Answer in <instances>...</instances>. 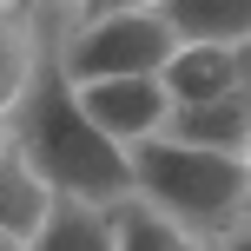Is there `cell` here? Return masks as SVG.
Returning <instances> with one entry per match:
<instances>
[{
  "label": "cell",
  "instance_id": "obj_7",
  "mask_svg": "<svg viewBox=\"0 0 251 251\" xmlns=\"http://www.w3.org/2000/svg\"><path fill=\"white\" fill-rule=\"evenodd\" d=\"M106 225H113V251H212L192 225H178L172 212H159L152 199H119L106 205Z\"/></svg>",
  "mask_w": 251,
  "mask_h": 251
},
{
  "label": "cell",
  "instance_id": "obj_14",
  "mask_svg": "<svg viewBox=\"0 0 251 251\" xmlns=\"http://www.w3.org/2000/svg\"><path fill=\"white\" fill-rule=\"evenodd\" d=\"M20 152V139H13V113H0V159H13Z\"/></svg>",
  "mask_w": 251,
  "mask_h": 251
},
{
  "label": "cell",
  "instance_id": "obj_6",
  "mask_svg": "<svg viewBox=\"0 0 251 251\" xmlns=\"http://www.w3.org/2000/svg\"><path fill=\"white\" fill-rule=\"evenodd\" d=\"M165 93L172 106H205L238 93V47H205V40H178V53L165 60ZM245 100V93H238Z\"/></svg>",
  "mask_w": 251,
  "mask_h": 251
},
{
  "label": "cell",
  "instance_id": "obj_19",
  "mask_svg": "<svg viewBox=\"0 0 251 251\" xmlns=\"http://www.w3.org/2000/svg\"><path fill=\"white\" fill-rule=\"evenodd\" d=\"M0 7H7V0H0Z\"/></svg>",
  "mask_w": 251,
  "mask_h": 251
},
{
  "label": "cell",
  "instance_id": "obj_11",
  "mask_svg": "<svg viewBox=\"0 0 251 251\" xmlns=\"http://www.w3.org/2000/svg\"><path fill=\"white\" fill-rule=\"evenodd\" d=\"M20 251H113V225H106V212L86 205V199H53L47 225Z\"/></svg>",
  "mask_w": 251,
  "mask_h": 251
},
{
  "label": "cell",
  "instance_id": "obj_9",
  "mask_svg": "<svg viewBox=\"0 0 251 251\" xmlns=\"http://www.w3.org/2000/svg\"><path fill=\"white\" fill-rule=\"evenodd\" d=\"M245 126H251V106L231 93V100H205V106H172L165 139H178V146H205V152H238V146H245Z\"/></svg>",
  "mask_w": 251,
  "mask_h": 251
},
{
  "label": "cell",
  "instance_id": "obj_4",
  "mask_svg": "<svg viewBox=\"0 0 251 251\" xmlns=\"http://www.w3.org/2000/svg\"><path fill=\"white\" fill-rule=\"evenodd\" d=\"M79 106H86V119L100 126L113 146H146V139H165V126H172V93H165L159 73H132V79H86V86H73Z\"/></svg>",
  "mask_w": 251,
  "mask_h": 251
},
{
  "label": "cell",
  "instance_id": "obj_17",
  "mask_svg": "<svg viewBox=\"0 0 251 251\" xmlns=\"http://www.w3.org/2000/svg\"><path fill=\"white\" fill-rule=\"evenodd\" d=\"M0 251H20V245H13V238H7V231H0Z\"/></svg>",
  "mask_w": 251,
  "mask_h": 251
},
{
  "label": "cell",
  "instance_id": "obj_13",
  "mask_svg": "<svg viewBox=\"0 0 251 251\" xmlns=\"http://www.w3.org/2000/svg\"><path fill=\"white\" fill-rule=\"evenodd\" d=\"M238 93H245V106H251V40L238 47Z\"/></svg>",
  "mask_w": 251,
  "mask_h": 251
},
{
  "label": "cell",
  "instance_id": "obj_5",
  "mask_svg": "<svg viewBox=\"0 0 251 251\" xmlns=\"http://www.w3.org/2000/svg\"><path fill=\"white\" fill-rule=\"evenodd\" d=\"M66 33V13L60 7H40V0H7L0 7V113L26 100L40 60L53 53V40Z\"/></svg>",
  "mask_w": 251,
  "mask_h": 251
},
{
  "label": "cell",
  "instance_id": "obj_16",
  "mask_svg": "<svg viewBox=\"0 0 251 251\" xmlns=\"http://www.w3.org/2000/svg\"><path fill=\"white\" fill-rule=\"evenodd\" d=\"M238 159H245V165H251V126H245V146H238Z\"/></svg>",
  "mask_w": 251,
  "mask_h": 251
},
{
  "label": "cell",
  "instance_id": "obj_2",
  "mask_svg": "<svg viewBox=\"0 0 251 251\" xmlns=\"http://www.w3.org/2000/svg\"><path fill=\"white\" fill-rule=\"evenodd\" d=\"M132 192L152 199L159 212H172L178 225H192L205 245H218V238H231V231L245 225L251 165L238 159V152L146 139V146H132Z\"/></svg>",
  "mask_w": 251,
  "mask_h": 251
},
{
  "label": "cell",
  "instance_id": "obj_8",
  "mask_svg": "<svg viewBox=\"0 0 251 251\" xmlns=\"http://www.w3.org/2000/svg\"><path fill=\"white\" fill-rule=\"evenodd\" d=\"M178 40H205V47H245L251 40V0H159Z\"/></svg>",
  "mask_w": 251,
  "mask_h": 251
},
{
  "label": "cell",
  "instance_id": "obj_1",
  "mask_svg": "<svg viewBox=\"0 0 251 251\" xmlns=\"http://www.w3.org/2000/svg\"><path fill=\"white\" fill-rule=\"evenodd\" d=\"M66 20H73V13H66ZM13 139H20V159L47 178L53 199H86V205H100V212L119 205V199H132V152L113 146V139L86 119V106H79L73 79H66V66H60V40H53V53L40 60L26 100L13 106Z\"/></svg>",
  "mask_w": 251,
  "mask_h": 251
},
{
  "label": "cell",
  "instance_id": "obj_10",
  "mask_svg": "<svg viewBox=\"0 0 251 251\" xmlns=\"http://www.w3.org/2000/svg\"><path fill=\"white\" fill-rule=\"evenodd\" d=\"M47 212H53L47 178H40L20 152H13V159H0V231H7L13 245H26L40 225H47Z\"/></svg>",
  "mask_w": 251,
  "mask_h": 251
},
{
  "label": "cell",
  "instance_id": "obj_15",
  "mask_svg": "<svg viewBox=\"0 0 251 251\" xmlns=\"http://www.w3.org/2000/svg\"><path fill=\"white\" fill-rule=\"evenodd\" d=\"M218 251H251V225H238L231 238H218Z\"/></svg>",
  "mask_w": 251,
  "mask_h": 251
},
{
  "label": "cell",
  "instance_id": "obj_3",
  "mask_svg": "<svg viewBox=\"0 0 251 251\" xmlns=\"http://www.w3.org/2000/svg\"><path fill=\"white\" fill-rule=\"evenodd\" d=\"M178 53V33L159 7L139 13H100V20H66L60 33V66L73 86L86 79H132V73H165Z\"/></svg>",
  "mask_w": 251,
  "mask_h": 251
},
{
  "label": "cell",
  "instance_id": "obj_12",
  "mask_svg": "<svg viewBox=\"0 0 251 251\" xmlns=\"http://www.w3.org/2000/svg\"><path fill=\"white\" fill-rule=\"evenodd\" d=\"M40 7H60L73 20H100V13H139V7H159V0H40Z\"/></svg>",
  "mask_w": 251,
  "mask_h": 251
},
{
  "label": "cell",
  "instance_id": "obj_18",
  "mask_svg": "<svg viewBox=\"0 0 251 251\" xmlns=\"http://www.w3.org/2000/svg\"><path fill=\"white\" fill-rule=\"evenodd\" d=\"M245 225H251V199H245Z\"/></svg>",
  "mask_w": 251,
  "mask_h": 251
}]
</instances>
